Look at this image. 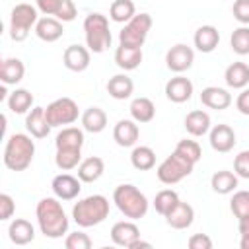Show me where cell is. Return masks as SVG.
Masks as SVG:
<instances>
[{
    "instance_id": "cell-39",
    "label": "cell",
    "mask_w": 249,
    "mask_h": 249,
    "mask_svg": "<svg viewBox=\"0 0 249 249\" xmlns=\"http://www.w3.org/2000/svg\"><path fill=\"white\" fill-rule=\"evenodd\" d=\"M230 210L237 220L249 218V191H235L230 200Z\"/></svg>"
},
{
    "instance_id": "cell-1",
    "label": "cell",
    "mask_w": 249,
    "mask_h": 249,
    "mask_svg": "<svg viewBox=\"0 0 249 249\" xmlns=\"http://www.w3.org/2000/svg\"><path fill=\"white\" fill-rule=\"evenodd\" d=\"M58 200L60 198L56 196H45L35 206L39 230L45 237H51V239H58L68 231V218Z\"/></svg>"
},
{
    "instance_id": "cell-25",
    "label": "cell",
    "mask_w": 249,
    "mask_h": 249,
    "mask_svg": "<svg viewBox=\"0 0 249 249\" xmlns=\"http://www.w3.org/2000/svg\"><path fill=\"white\" fill-rule=\"evenodd\" d=\"M56 150H82L84 146V130L78 126H64L54 140Z\"/></svg>"
},
{
    "instance_id": "cell-24",
    "label": "cell",
    "mask_w": 249,
    "mask_h": 249,
    "mask_svg": "<svg viewBox=\"0 0 249 249\" xmlns=\"http://www.w3.org/2000/svg\"><path fill=\"white\" fill-rule=\"evenodd\" d=\"M25 66L19 58H4L0 64V82L6 86H16L23 80Z\"/></svg>"
},
{
    "instance_id": "cell-50",
    "label": "cell",
    "mask_w": 249,
    "mask_h": 249,
    "mask_svg": "<svg viewBox=\"0 0 249 249\" xmlns=\"http://www.w3.org/2000/svg\"><path fill=\"white\" fill-rule=\"evenodd\" d=\"M138 247H146V249H150V247H152V243H148V241H142V239L138 237V239H136V241L130 245V249H138Z\"/></svg>"
},
{
    "instance_id": "cell-19",
    "label": "cell",
    "mask_w": 249,
    "mask_h": 249,
    "mask_svg": "<svg viewBox=\"0 0 249 249\" xmlns=\"http://www.w3.org/2000/svg\"><path fill=\"white\" fill-rule=\"evenodd\" d=\"M64 33V27H62V21L53 18V16H45V18H39V21L35 23V35L45 41V43H54L62 37Z\"/></svg>"
},
{
    "instance_id": "cell-8",
    "label": "cell",
    "mask_w": 249,
    "mask_h": 249,
    "mask_svg": "<svg viewBox=\"0 0 249 249\" xmlns=\"http://www.w3.org/2000/svg\"><path fill=\"white\" fill-rule=\"evenodd\" d=\"M152 29V16L146 12L136 14L130 21L124 23V27L119 33V45L124 47H142L148 33Z\"/></svg>"
},
{
    "instance_id": "cell-11",
    "label": "cell",
    "mask_w": 249,
    "mask_h": 249,
    "mask_svg": "<svg viewBox=\"0 0 249 249\" xmlns=\"http://www.w3.org/2000/svg\"><path fill=\"white\" fill-rule=\"evenodd\" d=\"M80 183H82L80 177H74L70 173H60V175H56L53 179L51 189H53V193H54L56 198H60V200H72L82 191V185Z\"/></svg>"
},
{
    "instance_id": "cell-12",
    "label": "cell",
    "mask_w": 249,
    "mask_h": 249,
    "mask_svg": "<svg viewBox=\"0 0 249 249\" xmlns=\"http://www.w3.org/2000/svg\"><path fill=\"white\" fill-rule=\"evenodd\" d=\"M89 49L82 45H68L62 53V62L70 72H84L89 66Z\"/></svg>"
},
{
    "instance_id": "cell-18",
    "label": "cell",
    "mask_w": 249,
    "mask_h": 249,
    "mask_svg": "<svg viewBox=\"0 0 249 249\" xmlns=\"http://www.w3.org/2000/svg\"><path fill=\"white\" fill-rule=\"evenodd\" d=\"M200 103L208 109H216V111H224L231 105V95L228 89L218 88V86H208L200 91Z\"/></svg>"
},
{
    "instance_id": "cell-51",
    "label": "cell",
    "mask_w": 249,
    "mask_h": 249,
    "mask_svg": "<svg viewBox=\"0 0 249 249\" xmlns=\"http://www.w3.org/2000/svg\"><path fill=\"white\" fill-rule=\"evenodd\" d=\"M8 99V91H6V84H2L0 88V101H6Z\"/></svg>"
},
{
    "instance_id": "cell-21",
    "label": "cell",
    "mask_w": 249,
    "mask_h": 249,
    "mask_svg": "<svg viewBox=\"0 0 249 249\" xmlns=\"http://www.w3.org/2000/svg\"><path fill=\"white\" fill-rule=\"evenodd\" d=\"M142 47H124L119 45L115 51V62L121 70L128 72V70H136L142 62Z\"/></svg>"
},
{
    "instance_id": "cell-2",
    "label": "cell",
    "mask_w": 249,
    "mask_h": 249,
    "mask_svg": "<svg viewBox=\"0 0 249 249\" xmlns=\"http://www.w3.org/2000/svg\"><path fill=\"white\" fill-rule=\"evenodd\" d=\"M35 156V142L31 140L29 134L16 132L6 140L4 146V165L12 171H25Z\"/></svg>"
},
{
    "instance_id": "cell-37",
    "label": "cell",
    "mask_w": 249,
    "mask_h": 249,
    "mask_svg": "<svg viewBox=\"0 0 249 249\" xmlns=\"http://www.w3.org/2000/svg\"><path fill=\"white\" fill-rule=\"evenodd\" d=\"M230 47L239 56L249 54V25H241V27L233 29V33L230 37Z\"/></svg>"
},
{
    "instance_id": "cell-30",
    "label": "cell",
    "mask_w": 249,
    "mask_h": 249,
    "mask_svg": "<svg viewBox=\"0 0 249 249\" xmlns=\"http://www.w3.org/2000/svg\"><path fill=\"white\" fill-rule=\"evenodd\" d=\"M82 126H84V130H88L91 134H97V132L105 130V126H107L105 111L101 107H88L82 113Z\"/></svg>"
},
{
    "instance_id": "cell-29",
    "label": "cell",
    "mask_w": 249,
    "mask_h": 249,
    "mask_svg": "<svg viewBox=\"0 0 249 249\" xmlns=\"http://www.w3.org/2000/svg\"><path fill=\"white\" fill-rule=\"evenodd\" d=\"M224 80L230 88L243 89L249 84V66L245 62H231L224 72Z\"/></svg>"
},
{
    "instance_id": "cell-41",
    "label": "cell",
    "mask_w": 249,
    "mask_h": 249,
    "mask_svg": "<svg viewBox=\"0 0 249 249\" xmlns=\"http://www.w3.org/2000/svg\"><path fill=\"white\" fill-rule=\"evenodd\" d=\"M64 247L66 249H89L91 247V239L84 231H74V233H68L66 235Z\"/></svg>"
},
{
    "instance_id": "cell-28",
    "label": "cell",
    "mask_w": 249,
    "mask_h": 249,
    "mask_svg": "<svg viewBox=\"0 0 249 249\" xmlns=\"http://www.w3.org/2000/svg\"><path fill=\"white\" fill-rule=\"evenodd\" d=\"M134 91V82L126 74H115L107 82V93L113 99H128Z\"/></svg>"
},
{
    "instance_id": "cell-9",
    "label": "cell",
    "mask_w": 249,
    "mask_h": 249,
    "mask_svg": "<svg viewBox=\"0 0 249 249\" xmlns=\"http://www.w3.org/2000/svg\"><path fill=\"white\" fill-rule=\"evenodd\" d=\"M45 113H47V119H49L51 126H66V124L76 123L78 117H80V109H78L76 101L70 99V97L54 99L53 103H49L45 107Z\"/></svg>"
},
{
    "instance_id": "cell-23",
    "label": "cell",
    "mask_w": 249,
    "mask_h": 249,
    "mask_svg": "<svg viewBox=\"0 0 249 249\" xmlns=\"http://www.w3.org/2000/svg\"><path fill=\"white\" fill-rule=\"evenodd\" d=\"M193 41L200 53H212L220 43V31L214 25H200L195 31Z\"/></svg>"
},
{
    "instance_id": "cell-32",
    "label": "cell",
    "mask_w": 249,
    "mask_h": 249,
    "mask_svg": "<svg viewBox=\"0 0 249 249\" xmlns=\"http://www.w3.org/2000/svg\"><path fill=\"white\" fill-rule=\"evenodd\" d=\"M210 187L218 195H230V193H233L235 187H237V175H235V171L233 173L228 171V169L216 171L212 175V179H210Z\"/></svg>"
},
{
    "instance_id": "cell-22",
    "label": "cell",
    "mask_w": 249,
    "mask_h": 249,
    "mask_svg": "<svg viewBox=\"0 0 249 249\" xmlns=\"http://www.w3.org/2000/svg\"><path fill=\"white\" fill-rule=\"evenodd\" d=\"M195 220V210L189 202H177V206L165 216L167 226H171L173 230H187Z\"/></svg>"
},
{
    "instance_id": "cell-44",
    "label": "cell",
    "mask_w": 249,
    "mask_h": 249,
    "mask_svg": "<svg viewBox=\"0 0 249 249\" xmlns=\"http://www.w3.org/2000/svg\"><path fill=\"white\" fill-rule=\"evenodd\" d=\"M14 212H16V202H14V198H12L8 193H2V195H0V220H2V222L10 220V218L14 216Z\"/></svg>"
},
{
    "instance_id": "cell-35",
    "label": "cell",
    "mask_w": 249,
    "mask_h": 249,
    "mask_svg": "<svg viewBox=\"0 0 249 249\" xmlns=\"http://www.w3.org/2000/svg\"><path fill=\"white\" fill-rule=\"evenodd\" d=\"M136 16V6L132 0H113L109 8V18L117 23H126Z\"/></svg>"
},
{
    "instance_id": "cell-27",
    "label": "cell",
    "mask_w": 249,
    "mask_h": 249,
    "mask_svg": "<svg viewBox=\"0 0 249 249\" xmlns=\"http://www.w3.org/2000/svg\"><path fill=\"white\" fill-rule=\"evenodd\" d=\"M185 130L191 136H204L210 132V115L202 109H195L185 117Z\"/></svg>"
},
{
    "instance_id": "cell-26",
    "label": "cell",
    "mask_w": 249,
    "mask_h": 249,
    "mask_svg": "<svg viewBox=\"0 0 249 249\" xmlns=\"http://www.w3.org/2000/svg\"><path fill=\"white\" fill-rule=\"evenodd\" d=\"M105 171V161L99 156H91L80 161L78 165V177L82 183H95Z\"/></svg>"
},
{
    "instance_id": "cell-36",
    "label": "cell",
    "mask_w": 249,
    "mask_h": 249,
    "mask_svg": "<svg viewBox=\"0 0 249 249\" xmlns=\"http://www.w3.org/2000/svg\"><path fill=\"white\" fill-rule=\"evenodd\" d=\"M177 202H179V195L175 193V191H171V189H163V191H160L158 195H156V198H154V208H156V212L158 214H161L163 218L177 206Z\"/></svg>"
},
{
    "instance_id": "cell-3",
    "label": "cell",
    "mask_w": 249,
    "mask_h": 249,
    "mask_svg": "<svg viewBox=\"0 0 249 249\" xmlns=\"http://www.w3.org/2000/svg\"><path fill=\"white\" fill-rule=\"evenodd\" d=\"M113 202L121 210V214H124V218H128V220L144 218L146 212H148V206H150L146 195L130 183H123V185L115 187Z\"/></svg>"
},
{
    "instance_id": "cell-43",
    "label": "cell",
    "mask_w": 249,
    "mask_h": 249,
    "mask_svg": "<svg viewBox=\"0 0 249 249\" xmlns=\"http://www.w3.org/2000/svg\"><path fill=\"white\" fill-rule=\"evenodd\" d=\"M231 12L241 25H249V0H235L231 6Z\"/></svg>"
},
{
    "instance_id": "cell-6",
    "label": "cell",
    "mask_w": 249,
    "mask_h": 249,
    "mask_svg": "<svg viewBox=\"0 0 249 249\" xmlns=\"http://www.w3.org/2000/svg\"><path fill=\"white\" fill-rule=\"evenodd\" d=\"M39 21L37 16V8L31 4H16L12 14H10V37L16 43H21L27 39L31 27H35V23Z\"/></svg>"
},
{
    "instance_id": "cell-33",
    "label": "cell",
    "mask_w": 249,
    "mask_h": 249,
    "mask_svg": "<svg viewBox=\"0 0 249 249\" xmlns=\"http://www.w3.org/2000/svg\"><path fill=\"white\" fill-rule=\"evenodd\" d=\"M6 103H8V109L12 113H18V115L29 113L31 107H33V93L23 89V88H19V89H16V91H12L8 95Z\"/></svg>"
},
{
    "instance_id": "cell-5",
    "label": "cell",
    "mask_w": 249,
    "mask_h": 249,
    "mask_svg": "<svg viewBox=\"0 0 249 249\" xmlns=\"http://www.w3.org/2000/svg\"><path fill=\"white\" fill-rule=\"evenodd\" d=\"M84 35H86V47L91 53H105L113 41V35L109 31V21L99 12H91L89 16H86Z\"/></svg>"
},
{
    "instance_id": "cell-48",
    "label": "cell",
    "mask_w": 249,
    "mask_h": 249,
    "mask_svg": "<svg viewBox=\"0 0 249 249\" xmlns=\"http://www.w3.org/2000/svg\"><path fill=\"white\" fill-rule=\"evenodd\" d=\"M237 230H239V247L241 249H249V218L237 220Z\"/></svg>"
},
{
    "instance_id": "cell-31",
    "label": "cell",
    "mask_w": 249,
    "mask_h": 249,
    "mask_svg": "<svg viewBox=\"0 0 249 249\" xmlns=\"http://www.w3.org/2000/svg\"><path fill=\"white\" fill-rule=\"evenodd\" d=\"M130 117L144 124V123H150L154 117H156V105L152 99L148 97H134L132 103H130Z\"/></svg>"
},
{
    "instance_id": "cell-15",
    "label": "cell",
    "mask_w": 249,
    "mask_h": 249,
    "mask_svg": "<svg viewBox=\"0 0 249 249\" xmlns=\"http://www.w3.org/2000/svg\"><path fill=\"white\" fill-rule=\"evenodd\" d=\"M193 82L179 74L165 84V97L173 103H185L193 97Z\"/></svg>"
},
{
    "instance_id": "cell-16",
    "label": "cell",
    "mask_w": 249,
    "mask_h": 249,
    "mask_svg": "<svg viewBox=\"0 0 249 249\" xmlns=\"http://www.w3.org/2000/svg\"><path fill=\"white\" fill-rule=\"evenodd\" d=\"M25 128L33 138H47L51 132V123L47 119L45 107H33L25 117Z\"/></svg>"
},
{
    "instance_id": "cell-40",
    "label": "cell",
    "mask_w": 249,
    "mask_h": 249,
    "mask_svg": "<svg viewBox=\"0 0 249 249\" xmlns=\"http://www.w3.org/2000/svg\"><path fill=\"white\" fill-rule=\"evenodd\" d=\"M175 152H177V154H181L183 158H187V160H189V161H193V163H196V161L202 158V150H200L198 142H195V140H187V138L177 142Z\"/></svg>"
},
{
    "instance_id": "cell-49",
    "label": "cell",
    "mask_w": 249,
    "mask_h": 249,
    "mask_svg": "<svg viewBox=\"0 0 249 249\" xmlns=\"http://www.w3.org/2000/svg\"><path fill=\"white\" fill-rule=\"evenodd\" d=\"M235 107H237V111L241 115H249V89L243 88V91L235 99Z\"/></svg>"
},
{
    "instance_id": "cell-45",
    "label": "cell",
    "mask_w": 249,
    "mask_h": 249,
    "mask_svg": "<svg viewBox=\"0 0 249 249\" xmlns=\"http://www.w3.org/2000/svg\"><path fill=\"white\" fill-rule=\"evenodd\" d=\"M76 16H78L76 4H74L72 0H64V2H62V6H60V10L56 12V16H54V18H56V19H60V21L64 23V21H72Z\"/></svg>"
},
{
    "instance_id": "cell-17",
    "label": "cell",
    "mask_w": 249,
    "mask_h": 249,
    "mask_svg": "<svg viewBox=\"0 0 249 249\" xmlns=\"http://www.w3.org/2000/svg\"><path fill=\"white\" fill-rule=\"evenodd\" d=\"M140 130L134 119H121L115 128H113V140L121 146V148H130L138 142Z\"/></svg>"
},
{
    "instance_id": "cell-10",
    "label": "cell",
    "mask_w": 249,
    "mask_h": 249,
    "mask_svg": "<svg viewBox=\"0 0 249 249\" xmlns=\"http://www.w3.org/2000/svg\"><path fill=\"white\" fill-rule=\"evenodd\" d=\"M193 62H195V51L185 43H177L165 53V64L175 74L187 72L193 66Z\"/></svg>"
},
{
    "instance_id": "cell-7",
    "label": "cell",
    "mask_w": 249,
    "mask_h": 249,
    "mask_svg": "<svg viewBox=\"0 0 249 249\" xmlns=\"http://www.w3.org/2000/svg\"><path fill=\"white\" fill-rule=\"evenodd\" d=\"M195 169V163L189 161L187 158H183L181 154H177L173 150L171 156H167L156 169V175L158 179L163 183V185H175L179 183L181 179H185L187 175H191Z\"/></svg>"
},
{
    "instance_id": "cell-14",
    "label": "cell",
    "mask_w": 249,
    "mask_h": 249,
    "mask_svg": "<svg viewBox=\"0 0 249 249\" xmlns=\"http://www.w3.org/2000/svg\"><path fill=\"white\" fill-rule=\"evenodd\" d=\"M140 237V230L134 222L130 220H123V222H117L113 224L111 228V241L119 247H126L130 249V245Z\"/></svg>"
},
{
    "instance_id": "cell-47",
    "label": "cell",
    "mask_w": 249,
    "mask_h": 249,
    "mask_svg": "<svg viewBox=\"0 0 249 249\" xmlns=\"http://www.w3.org/2000/svg\"><path fill=\"white\" fill-rule=\"evenodd\" d=\"M189 247L191 249H212V239L206 233H195L189 237Z\"/></svg>"
},
{
    "instance_id": "cell-34",
    "label": "cell",
    "mask_w": 249,
    "mask_h": 249,
    "mask_svg": "<svg viewBox=\"0 0 249 249\" xmlns=\"http://www.w3.org/2000/svg\"><path fill=\"white\" fill-rule=\"evenodd\" d=\"M130 163L138 171H148L156 165V152L150 146H134L130 154Z\"/></svg>"
},
{
    "instance_id": "cell-20",
    "label": "cell",
    "mask_w": 249,
    "mask_h": 249,
    "mask_svg": "<svg viewBox=\"0 0 249 249\" xmlns=\"http://www.w3.org/2000/svg\"><path fill=\"white\" fill-rule=\"evenodd\" d=\"M8 237L14 245H27L35 239V228L29 220L16 218L8 226Z\"/></svg>"
},
{
    "instance_id": "cell-38",
    "label": "cell",
    "mask_w": 249,
    "mask_h": 249,
    "mask_svg": "<svg viewBox=\"0 0 249 249\" xmlns=\"http://www.w3.org/2000/svg\"><path fill=\"white\" fill-rule=\"evenodd\" d=\"M80 161H82V150H56L54 163L58 169L70 171V169L78 167Z\"/></svg>"
},
{
    "instance_id": "cell-13",
    "label": "cell",
    "mask_w": 249,
    "mask_h": 249,
    "mask_svg": "<svg viewBox=\"0 0 249 249\" xmlns=\"http://www.w3.org/2000/svg\"><path fill=\"white\" fill-rule=\"evenodd\" d=\"M208 140H210L212 150L226 154V152L233 150V146H235V132L230 124H216L210 128Z\"/></svg>"
},
{
    "instance_id": "cell-46",
    "label": "cell",
    "mask_w": 249,
    "mask_h": 249,
    "mask_svg": "<svg viewBox=\"0 0 249 249\" xmlns=\"http://www.w3.org/2000/svg\"><path fill=\"white\" fill-rule=\"evenodd\" d=\"M64 0H37V10L43 12L45 16H56V12L60 10Z\"/></svg>"
},
{
    "instance_id": "cell-42",
    "label": "cell",
    "mask_w": 249,
    "mask_h": 249,
    "mask_svg": "<svg viewBox=\"0 0 249 249\" xmlns=\"http://www.w3.org/2000/svg\"><path fill=\"white\" fill-rule=\"evenodd\" d=\"M233 171L241 179H249V150H243L233 160Z\"/></svg>"
},
{
    "instance_id": "cell-4",
    "label": "cell",
    "mask_w": 249,
    "mask_h": 249,
    "mask_svg": "<svg viewBox=\"0 0 249 249\" xmlns=\"http://www.w3.org/2000/svg\"><path fill=\"white\" fill-rule=\"evenodd\" d=\"M109 216V200L103 195H89L80 198L72 208V220L80 228H91L101 224Z\"/></svg>"
}]
</instances>
